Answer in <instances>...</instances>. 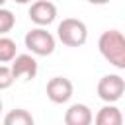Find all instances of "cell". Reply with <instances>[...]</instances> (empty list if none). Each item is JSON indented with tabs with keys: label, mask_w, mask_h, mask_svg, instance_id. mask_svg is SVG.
<instances>
[{
	"label": "cell",
	"mask_w": 125,
	"mask_h": 125,
	"mask_svg": "<svg viewBox=\"0 0 125 125\" xmlns=\"http://www.w3.org/2000/svg\"><path fill=\"white\" fill-rule=\"evenodd\" d=\"M98 49L102 57L115 68H125V37L119 29H107L98 39Z\"/></svg>",
	"instance_id": "cell-1"
},
{
	"label": "cell",
	"mask_w": 125,
	"mask_h": 125,
	"mask_svg": "<svg viewBox=\"0 0 125 125\" xmlns=\"http://www.w3.org/2000/svg\"><path fill=\"white\" fill-rule=\"evenodd\" d=\"M57 37L66 47H82L88 39V27L82 20L64 18L57 27Z\"/></svg>",
	"instance_id": "cell-2"
},
{
	"label": "cell",
	"mask_w": 125,
	"mask_h": 125,
	"mask_svg": "<svg viewBox=\"0 0 125 125\" xmlns=\"http://www.w3.org/2000/svg\"><path fill=\"white\" fill-rule=\"evenodd\" d=\"M25 47L37 55V57H47L53 55L55 51V37L51 31H47L45 27H33L25 33Z\"/></svg>",
	"instance_id": "cell-3"
},
{
	"label": "cell",
	"mask_w": 125,
	"mask_h": 125,
	"mask_svg": "<svg viewBox=\"0 0 125 125\" xmlns=\"http://www.w3.org/2000/svg\"><path fill=\"white\" fill-rule=\"evenodd\" d=\"M125 92V80L119 74H104L98 82V96L107 105H113L117 100H121Z\"/></svg>",
	"instance_id": "cell-4"
},
{
	"label": "cell",
	"mask_w": 125,
	"mask_h": 125,
	"mask_svg": "<svg viewBox=\"0 0 125 125\" xmlns=\"http://www.w3.org/2000/svg\"><path fill=\"white\" fill-rule=\"evenodd\" d=\"M72 92H74V86L64 76H53L45 88V94L53 104H66L72 98Z\"/></svg>",
	"instance_id": "cell-5"
},
{
	"label": "cell",
	"mask_w": 125,
	"mask_h": 125,
	"mask_svg": "<svg viewBox=\"0 0 125 125\" xmlns=\"http://www.w3.org/2000/svg\"><path fill=\"white\" fill-rule=\"evenodd\" d=\"M27 14H29V20L33 23H37L39 27H43V25H49V23L55 21V18H57V6L53 2H49V0H37V2H33L29 6Z\"/></svg>",
	"instance_id": "cell-6"
},
{
	"label": "cell",
	"mask_w": 125,
	"mask_h": 125,
	"mask_svg": "<svg viewBox=\"0 0 125 125\" xmlns=\"http://www.w3.org/2000/svg\"><path fill=\"white\" fill-rule=\"evenodd\" d=\"M10 70H12V76L14 80L21 78V80H33L37 76V61L31 57V55H18L12 64H10Z\"/></svg>",
	"instance_id": "cell-7"
},
{
	"label": "cell",
	"mask_w": 125,
	"mask_h": 125,
	"mask_svg": "<svg viewBox=\"0 0 125 125\" xmlns=\"http://www.w3.org/2000/svg\"><path fill=\"white\" fill-rule=\"evenodd\" d=\"M94 115L86 104H72L64 111V125H92Z\"/></svg>",
	"instance_id": "cell-8"
},
{
	"label": "cell",
	"mask_w": 125,
	"mask_h": 125,
	"mask_svg": "<svg viewBox=\"0 0 125 125\" xmlns=\"http://www.w3.org/2000/svg\"><path fill=\"white\" fill-rule=\"evenodd\" d=\"M96 125H123V113L117 105H104L96 113Z\"/></svg>",
	"instance_id": "cell-9"
},
{
	"label": "cell",
	"mask_w": 125,
	"mask_h": 125,
	"mask_svg": "<svg viewBox=\"0 0 125 125\" xmlns=\"http://www.w3.org/2000/svg\"><path fill=\"white\" fill-rule=\"evenodd\" d=\"M2 125H35V119L27 109L16 107V109H12V111H8L4 115V123Z\"/></svg>",
	"instance_id": "cell-10"
},
{
	"label": "cell",
	"mask_w": 125,
	"mask_h": 125,
	"mask_svg": "<svg viewBox=\"0 0 125 125\" xmlns=\"http://www.w3.org/2000/svg\"><path fill=\"white\" fill-rule=\"evenodd\" d=\"M16 41L10 37H0V62H12L18 53H16Z\"/></svg>",
	"instance_id": "cell-11"
},
{
	"label": "cell",
	"mask_w": 125,
	"mask_h": 125,
	"mask_svg": "<svg viewBox=\"0 0 125 125\" xmlns=\"http://www.w3.org/2000/svg\"><path fill=\"white\" fill-rule=\"evenodd\" d=\"M14 25H16V16L8 8L0 6V37H6V33H10Z\"/></svg>",
	"instance_id": "cell-12"
},
{
	"label": "cell",
	"mask_w": 125,
	"mask_h": 125,
	"mask_svg": "<svg viewBox=\"0 0 125 125\" xmlns=\"http://www.w3.org/2000/svg\"><path fill=\"white\" fill-rule=\"evenodd\" d=\"M12 84H14V76H12L10 66L0 64V92H2V90H8Z\"/></svg>",
	"instance_id": "cell-13"
},
{
	"label": "cell",
	"mask_w": 125,
	"mask_h": 125,
	"mask_svg": "<svg viewBox=\"0 0 125 125\" xmlns=\"http://www.w3.org/2000/svg\"><path fill=\"white\" fill-rule=\"evenodd\" d=\"M2 107H4V102H2V98H0V113H2Z\"/></svg>",
	"instance_id": "cell-14"
},
{
	"label": "cell",
	"mask_w": 125,
	"mask_h": 125,
	"mask_svg": "<svg viewBox=\"0 0 125 125\" xmlns=\"http://www.w3.org/2000/svg\"><path fill=\"white\" fill-rule=\"evenodd\" d=\"M0 6H4V2H2V0H0Z\"/></svg>",
	"instance_id": "cell-15"
}]
</instances>
